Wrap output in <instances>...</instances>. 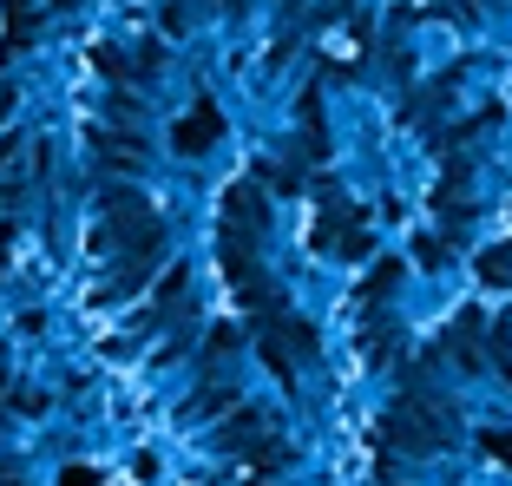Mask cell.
Masks as SVG:
<instances>
[{
    "label": "cell",
    "instance_id": "cell-2",
    "mask_svg": "<svg viewBox=\"0 0 512 486\" xmlns=\"http://www.w3.org/2000/svg\"><path fill=\"white\" fill-rule=\"evenodd\" d=\"M486 276H493V283H506V276H512V257H506V250H493V257H486Z\"/></svg>",
    "mask_w": 512,
    "mask_h": 486
},
{
    "label": "cell",
    "instance_id": "cell-3",
    "mask_svg": "<svg viewBox=\"0 0 512 486\" xmlns=\"http://www.w3.org/2000/svg\"><path fill=\"white\" fill-rule=\"evenodd\" d=\"M60 486H99V473H86V467H66V480Z\"/></svg>",
    "mask_w": 512,
    "mask_h": 486
},
{
    "label": "cell",
    "instance_id": "cell-4",
    "mask_svg": "<svg viewBox=\"0 0 512 486\" xmlns=\"http://www.w3.org/2000/svg\"><path fill=\"white\" fill-rule=\"evenodd\" d=\"M486 447H493V454H499V460H512V441H499V434H493V441H486Z\"/></svg>",
    "mask_w": 512,
    "mask_h": 486
},
{
    "label": "cell",
    "instance_id": "cell-1",
    "mask_svg": "<svg viewBox=\"0 0 512 486\" xmlns=\"http://www.w3.org/2000/svg\"><path fill=\"white\" fill-rule=\"evenodd\" d=\"M211 138H217V112H211V106H197L191 119L178 125V152H204Z\"/></svg>",
    "mask_w": 512,
    "mask_h": 486
}]
</instances>
